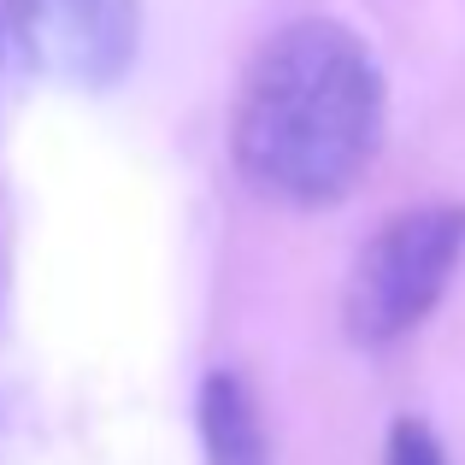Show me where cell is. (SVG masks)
<instances>
[{
    "label": "cell",
    "mask_w": 465,
    "mask_h": 465,
    "mask_svg": "<svg viewBox=\"0 0 465 465\" xmlns=\"http://www.w3.org/2000/svg\"><path fill=\"white\" fill-rule=\"evenodd\" d=\"M383 142V77L336 18H295L253 54L230 113V159L283 206L341 201Z\"/></svg>",
    "instance_id": "1"
},
{
    "label": "cell",
    "mask_w": 465,
    "mask_h": 465,
    "mask_svg": "<svg viewBox=\"0 0 465 465\" xmlns=\"http://www.w3.org/2000/svg\"><path fill=\"white\" fill-rule=\"evenodd\" d=\"M465 253V206H407L360 248L341 295V324L360 348L412 336L448 295Z\"/></svg>",
    "instance_id": "2"
},
{
    "label": "cell",
    "mask_w": 465,
    "mask_h": 465,
    "mask_svg": "<svg viewBox=\"0 0 465 465\" xmlns=\"http://www.w3.org/2000/svg\"><path fill=\"white\" fill-rule=\"evenodd\" d=\"M24 59L71 89H113L142 42L136 0H6Z\"/></svg>",
    "instance_id": "3"
},
{
    "label": "cell",
    "mask_w": 465,
    "mask_h": 465,
    "mask_svg": "<svg viewBox=\"0 0 465 465\" xmlns=\"http://www.w3.org/2000/svg\"><path fill=\"white\" fill-rule=\"evenodd\" d=\"M201 448L206 465H272L253 389L236 371H213L201 389Z\"/></svg>",
    "instance_id": "4"
},
{
    "label": "cell",
    "mask_w": 465,
    "mask_h": 465,
    "mask_svg": "<svg viewBox=\"0 0 465 465\" xmlns=\"http://www.w3.org/2000/svg\"><path fill=\"white\" fill-rule=\"evenodd\" d=\"M389 465H448V454H442V442H436L430 424L401 419L395 430H389Z\"/></svg>",
    "instance_id": "5"
}]
</instances>
